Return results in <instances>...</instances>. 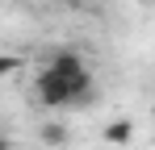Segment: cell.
Wrapping results in <instances>:
<instances>
[{
	"mask_svg": "<svg viewBox=\"0 0 155 150\" xmlns=\"http://www.w3.org/2000/svg\"><path fill=\"white\" fill-rule=\"evenodd\" d=\"M34 92L46 108H80L92 104V71L84 67L76 75H59L54 67H42L34 75Z\"/></svg>",
	"mask_w": 155,
	"mask_h": 150,
	"instance_id": "6da1fadb",
	"label": "cell"
},
{
	"mask_svg": "<svg viewBox=\"0 0 155 150\" xmlns=\"http://www.w3.org/2000/svg\"><path fill=\"white\" fill-rule=\"evenodd\" d=\"M101 142L105 146H130V142H134V121H130V117H113V121L101 129Z\"/></svg>",
	"mask_w": 155,
	"mask_h": 150,
	"instance_id": "7a4b0ae2",
	"label": "cell"
},
{
	"mask_svg": "<svg viewBox=\"0 0 155 150\" xmlns=\"http://www.w3.org/2000/svg\"><path fill=\"white\" fill-rule=\"evenodd\" d=\"M38 138H42L46 146H67V142H71V125L67 121H46L38 129Z\"/></svg>",
	"mask_w": 155,
	"mask_h": 150,
	"instance_id": "3957f363",
	"label": "cell"
},
{
	"mask_svg": "<svg viewBox=\"0 0 155 150\" xmlns=\"http://www.w3.org/2000/svg\"><path fill=\"white\" fill-rule=\"evenodd\" d=\"M17 67H21V63H17V54H4V58H0V75H13Z\"/></svg>",
	"mask_w": 155,
	"mask_h": 150,
	"instance_id": "277c9868",
	"label": "cell"
},
{
	"mask_svg": "<svg viewBox=\"0 0 155 150\" xmlns=\"http://www.w3.org/2000/svg\"><path fill=\"white\" fill-rule=\"evenodd\" d=\"M67 4H80V0H67Z\"/></svg>",
	"mask_w": 155,
	"mask_h": 150,
	"instance_id": "5b68a950",
	"label": "cell"
}]
</instances>
